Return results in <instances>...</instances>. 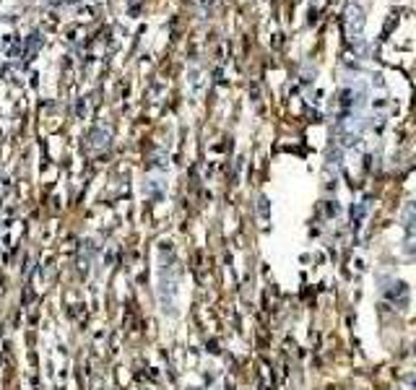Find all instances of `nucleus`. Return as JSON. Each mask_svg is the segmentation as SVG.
<instances>
[{"instance_id":"f03ea898","label":"nucleus","mask_w":416,"mask_h":390,"mask_svg":"<svg viewBox=\"0 0 416 390\" xmlns=\"http://www.w3.org/2000/svg\"><path fill=\"white\" fill-rule=\"evenodd\" d=\"M388 297L395 299L398 305H406V302H408V289H406V283H395V289H388Z\"/></svg>"},{"instance_id":"f257e3e1","label":"nucleus","mask_w":416,"mask_h":390,"mask_svg":"<svg viewBox=\"0 0 416 390\" xmlns=\"http://www.w3.org/2000/svg\"><path fill=\"white\" fill-rule=\"evenodd\" d=\"M346 31L351 39H361V34H364V8L356 3L346 8Z\"/></svg>"}]
</instances>
